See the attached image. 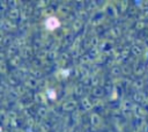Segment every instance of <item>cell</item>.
<instances>
[{"label":"cell","mask_w":148,"mask_h":132,"mask_svg":"<svg viewBox=\"0 0 148 132\" xmlns=\"http://www.w3.org/2000/svg\"><path fill=\"white\" fill-rule=\"evenodd\" d=\"M45 25H46V28L49 30H53L59 25V21L56 17H49L46 20V22H45Z\"/></svg>","instance_id":"cell-1"}]
</instances>
